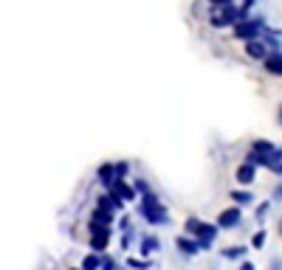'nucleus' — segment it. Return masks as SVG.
<instances>
[{"label": "nucleus", "mask_w": 282, "mask_h": 270, "mask_svg": "<svg viewBox=\"0 0 282 270\" xmlns=\"http://www.w3.org/2000/svg\"><path fill=\"white\" fill-rule=\"evenodd\" d=\"M217 228L220 231H232V228H240V222H243V208L240 205H229V208H223L220 214H217Z\"/></svg>", "instance_id": "4"}, {"label": "nucleus", "mask_w": 282, "mask_h": 270, "mask_svg": "<svg viewBox=\"0 0 282 270\" xmlns=\"http://www.w3.org/2000/svg\"><path fill=\"white\" fill-rule=\"evenodd\" d=\"M263 68L271 76H282V51H271V56L263 62Z\"/></svg>", "instance_id": "15"}, {"label": "nucleus", "mask_w": 282, "mask_h": 270, "mask_svg": "<svg viewBox=\"0 0 282 270\" xmlns=\"http://www.w3.org/2000/svg\"><path fill=\"white\" fill-rule=\"evenodd\" d=\"M265 239H268V234H265V228H260L257 234L251 236V248H254V251H260V248L265 245Z\"/></svg>", "instance_id": "25"}, {"label": "nucleus", "mask_w": 282, "mask_h": 270, "mask_svg": "<svg viewBox=\"0 0 282 270\" xmlns=\"http://www.w3.org/2000/svg\"><path fill=\"white\" fill-rule=\"evenodd\" d=\"M102 264H104V253H93V251H91L85 259H82L79 267H82V270H102Z\"/></svg>", "instance_id": "19"}, {"label": "nucleus", "mask_w": 282, "mask_h": 270, "mask_svg": "<svg viewBox=\"0 0 282 270\" xmlns=\"http://www.w3.org/2000/svg\"><path fill=\"white\" fill-rule=\"evenodd\" d=\"M203 225H206V220H198V217H186L184 220V234L192 236V239H198V234L203 231Z\"/></svg>", "instance_id": "18"}, {"label": "nucleus", "mask_w": 282, "mask_h": 270, "mask_svg": "<svg viewBox=\"0 0 282 270\" xmlns=\"http://www.w3.org/2000/svg\"><path fill=\"white\" fill-rule=\"evenodd\" d=\"M175 248H178V253H181V256H186V259L203 253L201 245H198V239H192V236H186V234H181L178 239H175Z\"/></svg>", "instance_id": "11"}, {"label": "nucleus", "mask_w": 282, "mask_h": 270, "mask_svg": "<svg viewBox=\"0 0 282 270\" xmlns=\"http://www.w3.org/2000/svg\"><path fill=\"white\" fill-rule=\"evenodd\" d=\"M138 217L144 222H150V225H166V222H170V211H166V205L158 200V194H155V192H150V194L141 197Z\"/></svg>", "instance_id": "1"}, {"label": "nucleus", "mask_w": 282, "mask_h": 270, "mask_svg": "<svg viewBox=\"0 0 282 270\" xmlns=\"http://www.w3.org/2000/svg\"><path fill=\"white\" fill-rule=\"evenodd\" d=\"M91 251L93 253H107V245H110V228H99V231H91Z\"/></svg>", "instance_id": "8"}, {"label": "nucleus", "mask_w": 282, "mask_h": 270, "mask_svg": "<svg viewBox=\"0 0 282 270\" xmlns=\"http://www.w3.org/2000/svg\"><path fill=\"white\" fill-rule=\"evenodd\" d=\"M96 180L107 189V192H110V189L116 186V180H119L116 177V163H102V166L96 169Z\"/></svg>", "instance_id": "10"}, {"label": "nucleus", "mask_w": 282, "mask_h": 270, "mask_svg": "<svg viewBox=\"0 0 282 270\" xmlns=\"http://www.w3.org/2000/svg\"><path fill=\"white\" fill-rule=\"evenodd\" d=\"M276 124L282 127V104H279V107H276Z\"/></svg>", "instance_id": "34"}, {"label": "nucleus", "mask_w": 282, "mask_h": 270, "mask_svg": "<svg viewBox=\"0 0 282 270\" xmlns=\"http://www.w3.org/2000/svg\"><path fill=\"white\" fill-rule=\"evenodd\" d=\"M279 234H282V222H279Z\"/></svg>", "instance_id": "35"}, {"label": "nucleus", "mask_w": 282, "mask_h": 270, "mask_svg": "<svg viewBox=\"0 0 282 270\" xmlns=\"http://www.w3.org/2000/svg\"><path fill=\"white\" fill-rule=\"evenodd\" d=\"M124 264H127L130 270H150V267H153V262H150V259H144V256H130Z\"/></svg>", "instance_id": "21"}, {"label": "nucleus", "mask_w": 282, "mask_h": 270, "mask_svg": "<svg viewBox=\"0 0 282 270\" xmlns=\"http://www.w3.org/2000/svg\"><path fill=\"white\" fill-rule=\"evenodd\" d=\"M133 189H135V192L141 194V197H144V194H150V192H153V189H150V183H147V180H144V177H135V180H133Z\"/></svg>", "instance_id": "23"}, {"label": "nucleus", "mask_w": 282, "mask_h": 270, "mask_svg": "<svg viewBox=\"0 0 282 270\" xmlns=\"http://www.w3.org/2000/svg\"><path fill=\"white\" fill-rule=\"evenodd\" d=\"M96 208L116 214V211H122V208H124V200H122V197H116L113 192H104V194H99V197H96Z\"/></svg>", "instance_id": "9"}, {"label": "nucleus", "mask_w": 282, "mask_h": 270, "mask_svg": "<svg viewBox=\"0 0 282 270\" xmlns=\"http://www.w3.org/2000/svg\"><path fill=\"white\" fill-rule=\"evenodd\" d=\"M217 234H220V228H217V222H206L203 225V231L198 234V245H201V251H212L217 242Z\"/></svg>", "instance_id": "5"}, {"label": "nucleus", "mask_w": 282, "mask_h": 270, "mask_svg": "<svg viewBox=\"0 0 282 270\" xmlns=\"http://www.w3.org/2000/svg\"><path fill=\"white\" fill-rule=\"evenodd\" d=\"M254 177H257V166H254V163H240V166H237V172H234V180H237V183H240V186H243V189H248V186H251V183H254Z\"/></svg>", "instance_id": "12"}, {"label": "nucleus", "mask_w": 282, "mask_h": 270, "mask_svg": "<svg viewBox=\"0 0 282 270\" xmlns=\"http://www.w3.org/2000/svg\"><path fill=\"white\" fill-rule=\"evenodd\" d=\"M113 194H116V197H122L124 203H130V200H135V189H133V183H127V180H116V186L110 189Z\"/></svg>", "instance_id": "13"}, {"label": "nucleus", "mask_w": 282, "mask_h": 270, "mask_svg": "<svg viewBox=\"0 0 282 270\" xmlns=\"http://www.w3.org/2000/svg\"><path fill=\"white\" fill-rule=\"evenodd\" d=\"M282 166V146H276V152L271 155V163H268V172H276Z\"/></svg>", "instance_id": "26"}, {"label": "nucleus", "mask_w": 282, "mask_h": 270, "mask_svg": "<svg viewBox=\"0 0 282 270\" xmlns=\"http://www.w3.org/2000/svg\"><path fill=\"white\" fill-rule=\"evenodd\" d=\"M229 197H232V203L240 205V208H243V205H251V203H254V194L248 192V189H234Z\"/></svg>", "instance_id": "20"}, {"label": "nucleus", "mask_w": 282, "mask_h": 270, "mask_svg": "<svg viewBox=\"0 0 282 270\" xmlns=\"http://www.w3.org/2000/svg\"><path fill=\"white\" fill-rule=\"evenodd\" d=\"M268 211H271V203L265 200V203H260V205H257V211H254V220H257V222H265Z\"/></svg>", "instance_id": "24"}, {"label": "nucleus", "mask_w": 282, "mask_h": 270, "mask_svg": "<svg viewBox=\"0 0 282 270\" xmlns=\"http://www.w3.org/2000/svg\"><path fill=\"white\" fill-rule=\"evenodd\" d=\"M113 222H116V214H110V211H102V208H93V214H91V222H88V231L110 228Z\"/></svg>", "instance_id": "7"}, {"label": "nucleus", "mask_w": 282, "mask_h": 270, "mask_svg": "<svg viewBox=\"0 0 282 270\" xmlns=\"http://www.w3.org/2000/svg\"><path fill=\"white\" fill-rule=\"evenodd\" d=\"M245 56L254 62H265L271 56V48L265 45V40H251V42H245Z\"/></svg>", "instance_id": "6"}, {"label": "nucleus", "mask_w": 282, "mask_h": 270, "mask_svg": "<svg viewBox=\"0 0 282 270\" xmlns=\"http://www.w3.org/2000/svg\"><path fill=\"white\" fill-rule=\"evenodd\" d=\"M248 149H251V152H260V155H265V158H271V155L276 152V144H274V141H268V138H254Z\"/></svg>", "instance_id": "16"}, {"label": "nucleus", "mask_w": 282, "mask_h": 270, "mask_svg": "<svg viewBox=\"0 0 282 270\" xmlns=\"http://www.w3.org/2000/svg\"><path fill=\"white\" fill-rule=\"evenodd\" d=\"M71 270H82V267H71Z\"/></svg>", "instance_id": "36"}, {"label": "nucleus", "mask_w": 282, "mask_h": 270, "mask_svg": "<svg viewBox=\"0 0 282 270\" xmlns=\"http://www.w3.org/2000/svg\"><path fill=\"white\" fill-rule=\"evenodd\" d=\"M268 270H282V259H274V262L268 264Z\"/></svg>", "instance_id": "33"}, {"label": "nucleus", "mask_w": 282, "mask_h": 270, "mask_svg": "<svg viewBox=\"0 0 282 270\" xmlns=\"http://www.w3.org/2000/svg\"><path fill=\"white\" fill-rule=\"evenodd\" d=\"M116 177L127 180L130 177V161H116Z\"/></svg>", "instance_id": "22"}, {"label": "nucleus", "mask_w": 282, "mask_h": 270, "mask_svg": "<svg viewBox=\"0 0 282 270\" xmlns=\"http://www.w3.org/2000/svg\"><path fill=\"white\" fill-rule=\"evenodd\" d=\"M130 245H133V231H127V234H122V251H127Z\"/></svg>", "instance_id": "28"}, {"label": "nucleus", "mask_w": 282, "mask_h": 270, "mask_svg": "<svg viewBox=\"0 0 282 270\" xmlns=\"http://www.w3.org/2000/svg\"><path fill=\"white\" fill-rule=\"evenodd\" d=\"M248 253V245H229L220 251L223 259H229V262H243V256Z\"/></svg>", "instance_id": "17"}, {"label": "nucleus", "mask_w": 282, "mask_h": 270, "mask_svg": "<svg viewBox=\"0 0 282 270\" xmlns=\"http://www.w3.org/2000/svg\"><path fill=\"white\" fill-rule=\"evenodd\" d=\"M119 231H122V234H127V231H130V220H127V217L119 220Z\"/></svg>", "instance_id": "29"}, {"label": "nucleus", "mask_w": 282, "mask_h": 270, "mask_svg": "<svg viewBox=\"0 0 282 270\" xmlns=\"http://www.w3.org/2000/svg\"><path fill=\"white\" fill-rule=\"evenodd\" d=\"M212 3V9H220V6H229V3H234V0H209Z\"/></svg>", "instance_id": "31"}, {"label": "nucleus", "mask_w": 282, "mask_h": 270, "mask_svg": "<svg viewBox=\"0 0 282 270\" xmlns=\"http://www.w3.org/2000/svg\"><path fill=\"white\" fill-rule=\"evenodd\" d=\"M243 9L234 6V3H229V6H220V9H212V14H209V25L212 28H234L237 23H243Z\"/></svg>", "instance_id": "2"}, {"label": "nucleus", "mask_w": 282, "mask_h": 270, "mask_svg": "<svg viewBox=\"0 0 282 270\" xmlns=\"http://www.w3.org/2000/svg\"><path fill=\"white\" fill-rule=\"evenodd\" d=\"M237 270H257V264H254V262H248V259H243Z\"/></svg>", "instance_id": "30"}, {"label": "nucleus", "mask_w": 282, "mask_h": 270, "mask_svg": "<svg viewBox=\"0 0 282 270\" xmlns=\"http://www.w3.org/2000/svg\"><path fill=\"white\" fill-rule=\"evenodd\" d=\"M265 17H248V20H243V23H237L232 28V37L234 40H243V42H251V40H263V34H265Z\"/></svg>", "instance_id": "3"}, {"label": "nucleus", "mask_w": 282, "mask_h": 270, "mask_svg": "<svg viewBox=\"0 0 282 270\" xmlns=\"http://www.w3.org/2000/svg\"><path fill=\"white\" fill-rule=\"evenodd\" d=\"M274 200H279V203H282V180L274 186Z\"/></svg>", "instance_id": "32"}, {"label": "nucleus", "mask_w": 282, "mask_h": 270, "mask_svg": "<svg viewBox=\"0 0 282 270\" xmlns=\"http://www.w3.org/2000/svg\"><path fill=\"white\" fill-rule=\"evenodd\" d=\"M102 270H122L119 267V262L113 256H107V253H104V264H102Z\"/></svg>", "instance_id": "27"}, {"label": "nucleus", "mask_w": 282, "mask_h": 270, "mask_svg": "<svg viewBox=\"0 0 282 270\" xmlns=\"http://www.w3.org/2000/svg\"><path fill=\"white\" fill-rule=\"evenodd\" d=\"M158 248H161V239L155 234H144V236H141V256H144V259H150Z\"/></svg>", "instance_id": "14"}]
</instances>
